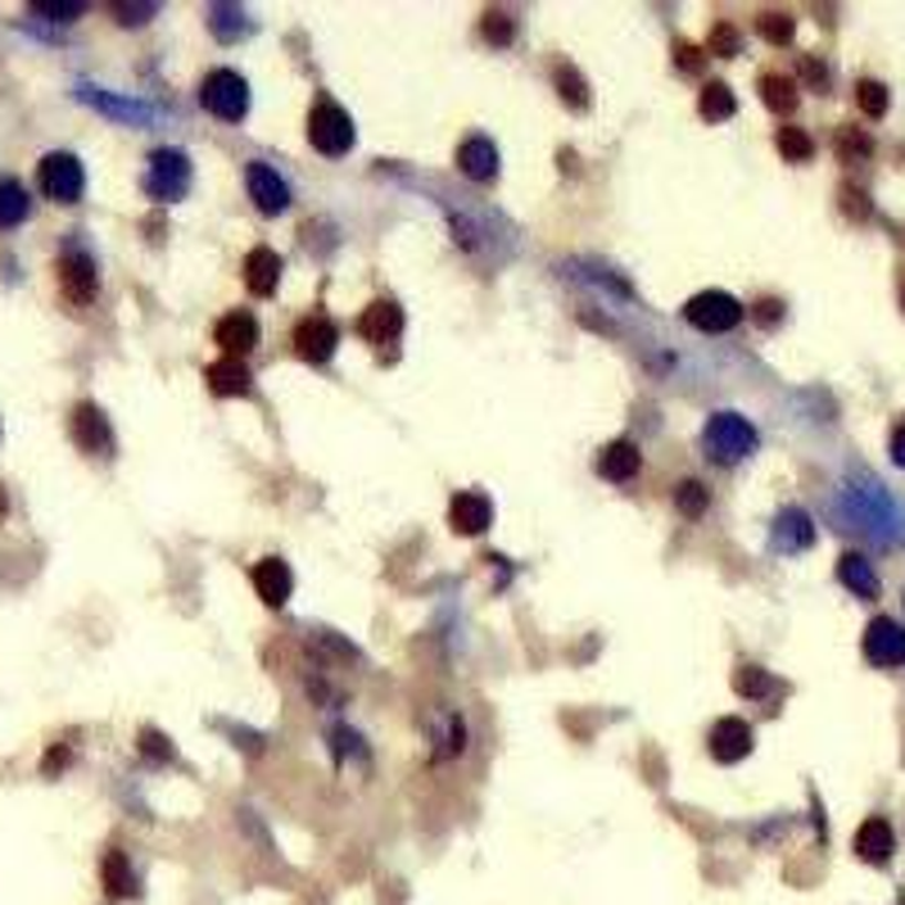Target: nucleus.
<instances>
[{
  "label": "nucleus",
  "mask_w": 905,
  "mask_h": 905,
  "mask_svg": "<svg viewBox=\"0 0 905 905\" xmlns=\"http://www.w3.org/2000/svg\"><path fill=\"white\" fill-rule=\"evenodd\" d=\"M140 751H146L150 760H172V743L164 734H155V729L140 734Z\"/></svg>",
  "instance_id": "nucleus-42"
},
{
  "label": "nucleus",
  "mask_w": 905,
  "mask_h": 905,
  "mask_svg": "<svg viewBox=\"0 0 905 905\" xmlns=\"http://www.w3.org/2000/svg\"><path fill=\"white\" fill-rule=\"evenodd\" d=\"M838 580H842L855 598H878V570L870 566L865 553H846V557L838 561Z\"/></svg>",
  "instance_id": "nucleus-25"
},
{
  "label": "nucleus",
  "mask_w": 905,
  "mask_h": 905,
  "mask_svg": "<svg viewBox=\"0 0 905 905\" xmlns=\"http://www.w3.org/2000/svg\"><path fill=\"white\" fill-rule=\"evenodd\" d=\"M32 14L51 19V23H73V19H82V14H86V6H77V0H36Z\"/></svg>",
  "instance_id": "nucleus-36"
},
{
  "label": "nucleus",
  "mask_w": 905,
  "mask_h": 905,
  "mask_svg": "<svg viewBox=\"0 0 905 905\" xmlns=\"http://www.w3.org/2000/svg\"><path fill=\"white\" fill-rule=\"evenodd\" d=\"M792 14H779V10H770V14H760V36H766L770 45H788L792 41Z\"/></svg>",
  "instance_id": "nucleus-38"
},
{
  "label": "nucleus",
  "mask_w": 905,
  "mask_h": 905,
  "mask_svg": "<svg viewBox=\"0 0 905 905\" xmlns=\"http://www.w3.org/2000/svg\"><path fill=\"white\" fill-rule=\"evenodd\" d=\"M684 322L697 326L702 336H725V330H734L743 322V304L729 291H697L684 304Z\"/></svg>",
  "instance_id": "nucleus-7"
},
{
  "label": "nucleus",
  "mask_w": 905,
  "mask_h": 905,
  "mask_svg": "<svg viewBox=\"0 0 905 905\" xmlns=\"http://www.w3.org/2000/svg\"><path fill=\"white\" fill-rule=\"evenodd\" d=\"M779 155L788 159V164H806V159H811L815 155V140L811 136H806L801 127H779Z\"/></svg>",
  "instance_id": "nucleus-33"
},
{
  "label": "nucleus",
  "mask_w": 905,
  "mask_h": 905,
  "mask_svg": "<svg viewBox=\"0 0 905 905\" xmlns=\"http://www.w3.org/2000/svg\"><path fill=\"white\" fill-rule=\"evenodd\" d=\"M675 55H680V69H684V73H693V69H697V51H693V45H680Z\"/></svg>",
  "instance_id": "nucleus-48"
},
{
  "label": "nucleus",
  "mask_w": 905,
  "mask_h": 905,
  "mask_svg": "<svg viewBox=\"0 0 905 905\" xmlns=\"http://www.w3.org/2000/svg\"><path fill=\"white\" fill-rule=\"evenodd\" d=\"M865 656L874 665H883V671H892V665H905V625H896L892 615H874V621L865 625V639H861Z\"/></svg>",
  "instance_id": "nucleus-10"
},
{
  "label": "nucleus",
  "mask_w": 905,
  "mask_h": 905,
  "mask_svg": "<svg viewBox=\"0 0 905 905\" xmlns=\"http://www.w3.org/2000/svg\"><path fill=\"white\" fill-rule=\"evenodd\" d=\"M281 259H276V250H267V245H259V250H250L245 254V285H250V295H259V299H267V295H276V285H281Z\"/></svg>",
  "instance_id": "nucleus-23"
},
{
  "label": "nucleus",
  "mask_w": 905,
  "mask_h": 905,
  "mask_svg": "<svg viewBox=\"0 0 905 905\" xmlns=\"http://www.w3.org/2000/svg\"><path fill=\"white\" fill-rule=\"evenodd\" d=\"M706 507H711V490H706L702 481H684V485L675 490V512H680V516L697 520Z\"/></svg>",
  "instance_id": "nucleus-34"
},
{
  "label": "nucleus",
  "mask_w": 905,
  "mask_h": 905,
  "mask_svg": "<svg viewBox=\"0 0 905 905\" xmlns=\"http://www.w3.org/2000/svg\"><path fill=\"white\" fill-rule=\"evenodd\" d=\"M200 105L222 123H241L250 114V82L235 69H213L200 82Z\"/></svg>",
  "instance_id": "nucleus-3"
},
{
  "label": "nucleus",
  "mask_w": 905,
  "mask_h": 905,
  "mask_svg": "<svg viewBox=\"0 0 905 905\" xmlns=\"http://www.w3.org/2000/svg\"><path fill=\"white\" fill-rule=\"evenodd\" d=\"M838 520H842V530H861L874 544L901 539V507L892 503V494L874 481V475H851L842 498H838Z\"/></svg>",
  "instance_id": "nucleus-1"
},
{
  "label": "nucleus",
  "mask_w": 905,
  "mask_h": 905,
  "mask_svg": "<svg viewBox=\"0 0 905 905\" xmlns=\"http://www.w3.org/2000/svg\"><path fill=\"white\" fill-rule=\"evenodd\" d=\"M308 140H313V150H322L326 159H340L354 150V118L336 105V101H322L308 109Z\"/></svg>",
  "instance_id": "nucleus-4"
},
{
  "label": "nucleus",
  "mask_w": 905,
  "mask_h": 905,
  "mask_svg": "<svg viewBox=\"0 0 905 905\" xmlns=\"http://www.w3.org/2000/svg\"><path fill=\"white\" fill-rule=\"evenodd\" d=\"M36 186H41V196L45 200H55V204H77L82 200V190H86V172L77 164V155L69 150H51L41 164H36Z\"/></svg>",
  "instance_id": "nucleus-6"
},
{
  "label": "nucleus",
  "mask_w": 905,
  "mask_h": 905,
  "mask_svg": "<svg viewBox=\"0 0 905 905\" xmlns=\"http://www.w3.org/2000/svg\"><path fill=\"white\" fill-rule=\"evenodd\" d=\"M760 101H766L775 114H792L797 109V82L783 73H766L760 77Z\"/></svg>",
  "instance_id": "nucleus-32"
},
{
  "label": "nucleus",
  "mask_w": 905,
  "mask_h": 905,
  "mask_svg": "<svg viewBox=\"0 0 905 905\" xmlns=\"http://www.w3.org/2000/svg\"><path fill=\"white\" fill-rule=\"evenodd\" d=\"M213 340L222 345L227 358H245L254 345H259V322L250 313H227L218 326H213Z\"/></svg>",
  "instance_id": "nucleus-21"
},
{
  "label": "nucleus",
  "mask_w": 905,
  "mask_h": 905,
  "mask_svg": "<svg viewBox=\"0 0 905 905\" xmlns=\"http://www.w3.org/2000/svg\"><path fill=\"white\" fill-rule=\"evenodd\" d=\"M204 14H209V28H213V36H218L222 45L241 41V36L254 28V23H250V14H245L241 6H222V0H218V6H209Z\"/></svg>",
  "instance_id": "nucleus-28"
},
{
  "label": "nucleus",
  "mask_w": 905,
  "mask_h": 905,
  "mask_svg": "<svg viewBox=\"0 0 905 905\" xmlns=\"http://www.w3.org/2000/svg\"><path fill=\"white\" fill-rule=\"evenodd\" d=\"M770 544H775V553H783V557L806 553V548L815 544V520H811V512H806V507H783V512L775 516V526H770Z\"/></svg>",
  "instance_id": "nucleus-14"
},
{
  "label": "nucleus",
  "mask_w": 905,
  "mask_h": 905,
  "mask_svg": "<svg viewBox=\"0 0 905 905\" xmlns=\"http://www.w3.org/2000/svg\"><path fill=\"white\" fill-rule=\"evenodd\" d=\"M779 313H783V304H779V299H760V304H756V322H766V326H775V322H779Z\"/></svg>",
  "instance_id": "nucleus-44"
},
{
  "label": "nucleus",
  "mask_w": 905,
  "mask_h": 905,
  "mask_svg": "<svg viewBox=\"0 0 905 905\" xmlns=\"http://www.w3.org/2000/svg\"><path fill=\"white\" fill-rule=\"evenodd\" d=\"M399 330H403V308L394 299H376L362 308L358 317V336L367 345H394L399 340Z\"/></svg>",
  "instance_id": "nucleus-16"
},
{
  "label": "nucleus",
  "mask_w": 905,
  "mask_h": 905,
  "mask_svg": "<svg viewBox=\"0 0 905 905\" xmlns=\"http://www.w3.org/2000/svg\"><path fill=\"white\" fill-rule=\"evenodd\" d=\"M494 520V503L481 494V490H462L453 503H449V526L457 535H485Z\"/></svg>",
  "instance_id": "nucleus-17"
},
{
  "label": "nucleus",
  "mask_w": 905,
  "mask_h": 905,
  "mask_svg": "<svg viewBox=\"0 0 905 905\" xmlns=\"http://www.w3.org/2000/svg\"><path fill=\"white\" fill-rule=\"evenodd\" d=\"M73 444L91 457H109L114 453V425L95 403H77L73 408Z\"/></svg>",
  "instance_id": "nucleus-11"
},
{
  "label": "nucleus",
  "mask_w": 905,
  "mask_h": 905,
  "mask_svg": "<svg viewBox=\"0 0 905 905\" xmlns=\"http://www.w3.org/2000/svg\"><path fill=\"white\" fill-rule=\"evenodd\" d=\"M32 213V196L19 177H0V231H10L19 222H28Z\"/></svg>",
  "instance_id": "nucleus-26"
},
{
  "label": "nucleus",
  "mask_w": 905,
  "mask_h": 905,
  "mask_svg": "<svg viewBox=\"0 0 905 905\" xmlns=\"http://www.w3.org/2000/svg\"><path fill=\"white\" fill-rule=\"evenodd\" d=\"M756 444H760L756 425L747 417H738V412H711L706 425H702V449H706L711 462H720V466H734V462L751 457Z\"/></svg>",
  "instance_id": "nucleus-2"
},
{
  "label": "nucleus",
  "mask_w": 905,
  "mask_h": 905,
  "mask_svg": "<svg viewBox=\"0 0 905 905\" xmlns=\"http://www.w3.org/2000/svg\"><path fill=\"white\" fill-rule=\"evenodd\" d=\"M64 766H69V747H55L51 756L41 760V770H45V775H55V770H64Z\"/></svg>",
  "instance_id": "nucleus-46"
},
{
  "label": "nucleus",
  "mask_w": 905,
  "mask_h": 905,
  "mask_svg": "<svg viewBox=\"0 0 905 905\" xmlns=\"http://www.w3.org/2000/svg\"><path fill=\"white\" fill-rule=\"evenodd\" d=\"M855 105H861L870 118H883V114H887V86L874 82V77H865L861 86H855Z\"/></svg>",
  "instance_id": "nucleus-35"
},
{
  "label": "nucleus",
  "mask_w": 905,
  "mask_h": 905,
  "mask_svg": "<svg viewBox=\"0 0 905 905\" xmlns=\"http://www.w3.org/2000/svg\"><path fill=\"white\" fill-rule=\"evenodd\" d=\"M892 462H896V466H905V421H901L896 431H892Z\"/></svg>",
  "instance_id": "nucleus-47"
},
{
  "label": "nucleus",
  "mask_w": 905,
  "mask_h": 905,
  "mask_svg": "<svg viewBox=\"0 0 905 905\" xmlns=\"http://www.w3.org/2000/svg\"><path fill=\"white\" fill-rule=\"evenodd\" d=\"M553 86H557V95L570 109H580V114L589 109V82L576 73V64H557L553 69Z\"/></svg>",
  "instance_id": "nucleus-31"
},
{
  "label": "nucleus",
  "mask_w": 905,
  "mask_h": 905,
  "mask_svg": "<svg viewBox=\"0 0 905 905\" xmlns=\"http://www.w3.org/2000/svg\"><path fill=\"white\" fill-rule=\"evenodd\" d=\"M901 304H905V291H901Z\"/></svg>",
  "instance_id": "nucleus-51"
},
{
  "label": "nucleus",
  "mask_w": 905,
  "mask_h": 905,
  "mask_svg": "<svg viewBox=\"0 0 905 905\" xmlns=\"http://www.w3.org/2000/svg\"><path fill=\"white\" fill-rule=\"evenodd\" d=\"M806 77H811L815 86H824V82H829V77H824V69H820L815 60H806Z\"/></svg>",
  "instance_id": "nucleus-49"
},
{
  "label": "nucleus",
  "mask_w": 905,
  "mask_h": 905,
  "mask_svg": "<svg viewBox=\"0 0 905 905\" xmlns=\"http://www.w3.org/2000/svg\"><path fill=\"white\" fill-rule=\"evenodd\" d=\"M336 345H340V330H336V322H330L326 313H313V317H304L295 326V354L304 362H330Z\"/></svg>",
  "instance_id": "nucleus-13"
},
{
  "label": "nucleus",
  "mask_w": 905,
  "mask_h": 905,
  "mask_svg": "<svg viewBox=\"0 0 905 905\" xmlns=\"http://www.w3.org/2000/svg\"><path fill=\"white\" fill-rule=\"evenodd\" d=\"M711 756L720 760V766H738V760L751 751V743H756V734H751V725L747 720H738V716H725V720H716L711 725Z\"/></svg>",
  "instance_id": "nucleus-15"
},
{
  "label": "nucleus",
  "mask_w": 905,
  "mask_h": 905,
  "mask_svg": "<svg viewBox=\"0 0 905 905\" xmlns=\"http://www.w3.org/2000/svg\"><path fill=\"white\" fill-rule=\"evenodd\" d=\"M101 878H105V892H109V896H136V874H131V861H127L123 851H109V855H105Z\"/></svg>",
  "instance_id": "nucleus-30"
},
{
  "label": "nucleus",
  "mask_w": 905,
  "mask_h": 905,
  "mask_svg": "<svg viewBox=\"0 0 905 905\" xmlns=\"http://www.w3.org/2000/svg\"><path fill=\"white\" fill-rule=\"evenodd\" d=\"M842 200H846V213H851V218H865V213H870V204H865L861 190H851V186H846V190H842Z\"/></svg>",
  "instance_id": "nucleus-43"
},
{
  "label": "nucleus",
  "mask_w": 905,
  "mask_h": 905,
  "mask_svg": "<svg viewBox=\"0 0 905 905\" xmlns=\"http://www.w3.org/2000/svg\"><path fill=\"white\" fill-rule=\"evenodd\" d=\"M0 520H6V490H0Z\"/></svg>",
  "instance_id": "nucleus-50"
},
{
  "label": "nucleus",
  "mask_w": 905,
  "mask_h": 905,
  "mask_svg": "<svg viewBox=\"0 0 905 905\" xmlns=\"http://www.w3.org/2000/svg\"><path fill=\"white\" fill-rule=\"evenodd\" d=\"M186 190H190V159H186V150L159 146L150 155V168H146V196L155 204H177Z\"/></svg>",
  "instance_id": "nucleus-5"
},
{
  "label": "nucleus",
  "mask_w": 905,
  "mask_h": 905,
  "mask_svg": "<svg viewBox=\"0 0 905 905\" xmlns=\"http://www.w3.org/2000/svg\"><path fill=\"white\" fill-rule=\"evenodd\" d=\"M55 272H60V291L69 304H91L101 295V272H95V259L82 250V245H69L60 259H55Z\"/></svg>",
  "instance_id": "nucleus-8"
},
{
  "label": "nucleus",
  "mask_w": 905,
  "mask_h": 905,
  "mask_svg": "<svg viewBox=\"0 0 905 905\" xmlns=\"http://www.w3.org/2000/svg\"><path fill=\"white\" fill-rule=\"evenodd\" d=\"M254 589L267 607H285L291 602V589H295V576H291V566H285L281 557H263L254 566Z\"/></svg>",
  "instance_id": "nucleus-22"
},
{
  "label": "nucleus",
  "mask_w": 905,
  "mask_h": 905,
  "mask_svg": "<svg viewBox=\"0 0 905 905\" xmlns=\"http://www.w3.org/2000/svg\"><path fill=\"white\" fill-rule=\"evenodd\" d=\"M697 114H702L706 123H725V118H734V114H738L734 91H729L725 82H706L702 95H697Z\"/></svg>",
  "instance_id": "nucleus-29"
},
{
  "label": "nucleus",
  "mask_w": 905,
  "mask_h": 905,
  "mask_svg": "<svg viewBox=\"0 0 905 905\" xmlns=\"http://www.w3.org/2000/svg\"><path fill=\"white\" fill-rule=\"evenodd\" d=\"M734 688H738V697H747V702H770V697L783 693V684H779L770 671H760V665H738V671H734Z\"/></svg>",
  "instance_id": "nucleus-27"
},
{
  "label": "nucleus",
  "mask_w": 905,
  "mask_h": 905,
  "mask_svg": "<svg viewBox=\"0 0 905 905\" xmlns=\"http://www.w3.org/2000/svg\"><path fill=\"white\" fill-rule=\"evenodd\" d=\"M639 466H643V453H639L634 440H611L598 453V475H602V481H611V485H630L639 475Z\"/></svg>",
  "instance_id": "nucleus-19"
},
{
  "label": "nucleus",
  "mask_w": 905,
  "mask_h": 905,
  "mask_svg": "<svg viewBox=\"0 0 905 905\" xmlns=\"http://www.w3.org/2000/svg\"><path fill=\"white\" fill-rule=\"evenodd\" d=\"M462 738H466V725H462V716H444V729H440V747H435V760H449V756H457L462 751Z\"/></svg>",
  "instance_id": "nucleus-37"
},
{
  "label": "nucleus",
  "mask_w": 905,
  "mask_h": 905,
  "mask_svg": "<svg viewBox=\"0 0 905 905\" xmlns=\"http://www.w3.org/2000/svg\"><path fill=\"white\" fill-rule=\"evenodd\" d=\"M842 155L851 159V155H870V140L865 136H851V131H842Z\"/></svg>",
  "instance_id": "nucleus-45"
},
{
  "label": "nucleus",
  "mask_w": 905,
  "mask_h": 905,
  "mask_svg": "<svg viewBox=\"0 0 905 905\" xmlns=\"http://www.w3.org/2000/svg\"><path fill=\"white\" fill-rule=\"evenodd\" d=\"M896 851V833L883 815H870L861 829H855V855H861L865 865H887Z\"/></svg>",
  "instance_id": "nucleus-20"
},
{
  "label": "nucleus",
  "mask_w": 905,
  "mask_h": 905,
  "mask_svg": "<svg viewBox=\"0 0 905 905\" xmlns=\"http://www.w3.org/2000/svg\"><path fill=\"white\" fill-rule=\"evenodd\" d=\"M77 101L91 105V109H101V114H109V118H118V123H136V127L155 123V105L131 101V95H114V91L91 86V82H77Z\"/></svg>",
  "instance_id": "nucleus-9"
},
{
  "label": "nucleus",
  "mask_w": 905,
  "mask_h": 905,
  "mask_svg": "<svg viewBox=\"0 0 905 905\" xmlns=\"http://www.w3.org/2000/svg\"><path fill=\"white\" fill-rule=\"evenodd\" d=\"M706 51H711V55H725V60H729V55H738V32H734L729 23H720L716 32H711Z\"/></svg>",
  "instance_id": "nucleus-40"
},
{
  "label": "nucleus",
  "mask_w": 905,
  "mask_h": 905,
  "mask_svg": "<svg viewBox=\"0 0 905 905\" xmlns=\"http://www.w3.org/2000/svg\"><path fill=\"white\" fill-rule=\"evenodd\" d=\"M457 172L466 181H494L498 177V146L490 136H466L462 146H457Z\"/></svg>",
  "instance_id": "nucleus-18"
},
{
  "label": "nucleus",
  "mask_w": 905,
  "mask_h": 905,
  "mask_svg": "<svg viewBox=\"0 0 905 905\" xmlns=\"http://www.w3.org/2000/svg\"><path fill=\"white\" fill-rule=\"evenodd\" d=\"M245 186H250V200L259 204V213H285L291 209V186H285V177L272 164L254 159L245 168Z\"/></svg>",
  "instance_id": "nucleus-12"
},
{
  "label": "nucleus",
  "mask_w": 905,
  "mask_h": 905,
  "mask_svg": "<svg viewBox=\"0 0 905 905\" xmlns=\"http://www.w3.org/2000/svg\"><path fill=\"white\" fill-rule=\"evenodd\" d=\"M481 32H485V41H494V45H512V36H516V23H512V14H503V10H490V14H485V23H481Z\"/></svg>",
  "instance_id": "nucleus-39"
},
{
  "label": "nucleus",
  "mask_w": 905,
  "mask_h": 905,
  "mask_svg": "<svg viewBox=\"0 0 905 905\" xmlns=\"http://www.w3.org/2000/svg\"><path fill=\"white\" fill-rule=\"evenodd\" d=\"M204 380H209V390L213 394H250L254 390V376L241 358H218L204 367Z\"/></svg>",
  "instance_id": "nucleus-24"
},
{
  "label": "nucleus",
  "mask_w": 905,
  "mask_h": 905,
  "mask_svg": "<svg viewBox=\"0 0 905 905\" xmlns=\"http://www.w3.org/2000/svg\"><path fill=\"white\" fill-rule=\"evenodd\" d=\"M155 14H159V6H123V0L114 6V19H118L123 28H136V23H146V19H155Z\"/></svg>",
  "instance_id": "nucleus-41"
}]
</instances>
